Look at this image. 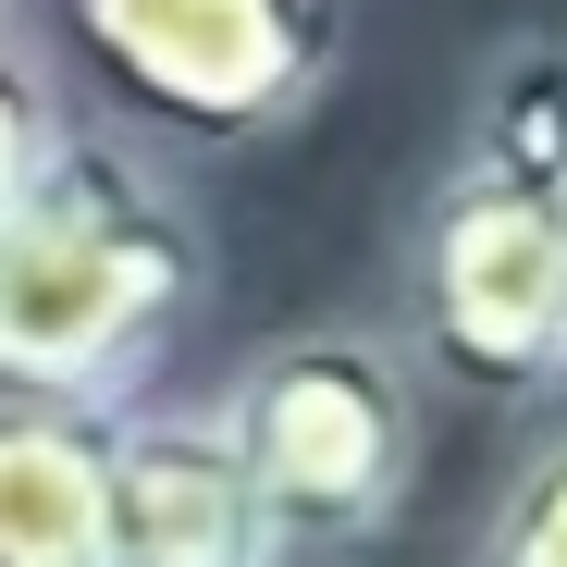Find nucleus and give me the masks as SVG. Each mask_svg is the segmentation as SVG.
<instances>
[{"label":"nucleus","instance_id":"6e6552de","mask_svg":"<svg viewBox=\"0 0 567 567\" xmlns=\"http://www.w3.org/2000/svg\"><path fill=\"white\" fill-rule=\"evenodd\" d=\"M482 567H567V408L530 432V456L506 468V494L482 518Z\"/></svg>","mask_w":567,"mask_h":567},{"label":"nucleus","instance_id":"1a4fd4ad","mask_svg":"<svg viewBox=\"0 0 567 567\" xmlns=\"http://www.w3.org/2000/svg\"><path fill=\"white\" fill-rule=\"evenodd\" d=\"M74 148V112H62V86H50V62L25 50V38H0V223H13L38 185H50V161Z\"/></svg>","mask_w":567,"mask_h":567},{"label":"nucleus","instance_id":"39448f33","mask_svg":"<svg viewBox=\"0 0 567 567\" xmlns=\"http://www.w3.org/2000/svg\"><path fill=\"white\" fill-rule=\"evenodd\" d=\"M112 567H297L223 408L148 395L136 420H112Z\"/></svg>","mask_w":567,"mask_h":567},{"label":"nucleus","instance_id":"f257e3e1","mask_svg":"<svg viewBox=\"0 0 567 567\" xmlns=\"http://www.w3.org/2000/svg\"><path fill=\"white\" fill-rule=\"evenodd\" d=\"M198 297L210 235L173 198V173L112 124H74L50 185L0 223V408L136 420Z\"/></svg>","mask_w":567,"mask_h":567},{"label":"nucleus","instance_id":"7ed1b4c3","mask_svg":"<svg viewBox=\"0 0 567 567\" xmlns=\"http://www.w3.org/2000/svg\"><path fill=\"white\" fill-rule=\"evenodd\" d=\"M100 112L173 148H259L321 112L346 0H38Z\"/></svg>","mask_w":567,"mask_h":567},{"label":"nucleus","instance_id":"0eeeda50","mask_svg":"<svg viewBox=\"0 0 567 567\" xmlns=\"http://www.w3.org/2000/svg\"><path fill=\"white\" fill-rule=\"evenodd\" d=\"M468 161L567 185V38H518L482 74V100H468Z\"/></svg>","mask_w":567,"mask_h":567},{"label":"nucleus","instance_id":"423d86ee","mask_svg":"<svg viewBox=\"0 0 567 567\" xmlns=\"http://www.w3.org/2000/svg\"><path fill=\"white\" fill-rule=\"evenodd\" d=\"M0 567H112V420L0 408Z\"/></svg>","mask_w":567,"mask_h":567},{"label":"nucleus","instance_id":"20e7f679","mask_svg":"<svg viewBox=\"0 0 567 567\" xmlns=\"http://www.w3.org/2000/svg\"><path fill=\"white\" fill-rule=\"evenodd\" d=\"M408 358L456 395L567 383V185L506 161H444L408 210Z\"/></svg>","mask_w":567,"mask_h":567},{"label":"nucleus","instance_id":"f03ea898","mask_svg":"<svg viewBox=\"0 0 567 567\" xmlns=\"http://www.w3.org/2000/svg\"><path fill=\"white\" fill-rule=\"evenodd\" d=\"M235 456L259 468V506L297 567H333L358 543H383L420 482V358L408 333H271L235 383L210 395Z\"/></svg>","mask_w":567,"mask_h":567}]
</instances>
